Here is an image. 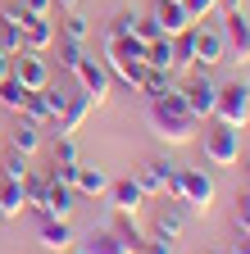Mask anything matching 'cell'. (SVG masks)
Masks as SVG:
<instances>
[{
	"instance_id": "obj_1",
	"label": "cell",
	"mask_w": 250,
	"mask_h": 254,
	"mask_svg": "<svg viewBox=\"0 0 250 254\" xmlns=\"http://www.w3.org/2000/svg\"><path fill=\"white\" fill-rule=\"evenodd\" d=\"M146 123H150V132L160 136L164 145H191L196 132H200V118L186 109L182 86H173V91H164V95H155L150 109H146Z\"/></svg>"
},
{
	"instance_id": "obj_2",
	"label": "cell",
	"mask_w": 250,
	"mask_h": 254,
	"mask_svg": "<svg viewBox=\"0 0 250 254\" xmlns=\"http://www.w3.org/2000/svg\"><path fill=\"white\" fill-rule=\"evenodd\" d=\"M168 200H182L191 218H205V213L214 209V200H218V186H214V177H209L205 168H182L177 195H168Z\"/></svg>"
},
{
	"instance_id": "obj_3",
	"label": "cell",
	"mask_w": 250,
	"mask_h": 254,
	"mask_svg": "<svg viewBox=\"0 0 250 254\" xmlns=\"http://www.w3.org/2000/svg\"><path fill=\"white\" fill-rule=\"evenodd\" d=\"M205 159L214 168H237L241 164V132L218 118H205Z\"/></svg>"
},
{
	"instance_id": "obj_4",
	"label": "cell",
	"mask_w": 250,
	"mask_h": 254,
	"mask_svg": "<svg viewBox=\"0 0 250 254\" xmlns=\"http://www.w3.org/2000/svg\"><path fill=\"white\" fill-rule=\"evenodd\" d=\"M191 59H196V68H214V64H223L228 59V41H223V27L218 23H209V18H200V23H191Z\"/></svg>"
},
{
	"instance_id": "obj_5",
	"label": "cell",
	"mask_w": 250,
	"mask_h": 254,
	"mask_svg": "<svg viewBox=\"0 0 250 254\" xmlns=\"http://www.w3.org/2000/svg\"><path fill=\"white\" fill-rule=\"evenodd\" d=\"M209 118H218V123L237 127V132H246V118H250V82H241V77L237 82H223Z\"/></svg>"
},
{
	"instance_id": "obj_6",
	"label": "cell",
	"mask_w": 250,
	"mask_h": 254,
	"mask_svg": "<svg viewBox=\"0 0 250 254\" xmlns=\"http://www.w3.org/2000/svg\"><path fill=\"white\" fill-rule=\"evenodd\" d=\"M73 77H78V86H82V95L91 105H105L109 100V91H114V77H109V68H105V59H78V68H73Z\"/></svg>"
},
{
	"instance_id": "obj_7",
	"label": "cell",
	"mask_w": 250,
	"mask_h": 254,
	"mask_svg": "<svg viewBox=\"0 0 250 254\" xmlns=\"http://www.w3.org/2000/svg\"><path fill=\"white\" fill-rule=\"evenodd\" d=\"M182 100H186V109L205 123V118L214 114V100H218V82H214L205 68H191V77L182 82Z\"/></svg>"
},
{
	"instance_id": "obj_8",
	"label": "cell",
	"mask_w": 250,
	"mask_h": 254,
	"mask_svg": "<svg viewBox=\"0 0 250 254\" xmlns=\"http://www.w3.org/2000/svg\"><path fill=\"white\" fill-rule=\"evenodd\" d=\"M218 27H223V41H228V59L250 64V18H246V9H228Z\"/></svg>"
},
{
	"instance_id": "obj_9",
	"label": "cell",
	"mask_w": 250,
	"mask_h": 254,
	"mask_svg": "<svg viewBox=\"0 0 250 254\" xmlns=\"http://www.w3.org/2000/svg\"><path fill=\"white\" fill-rule=\"evenodd\" d=\"M186 222H191V213H186V204L182 200H168L164 209H155V222H150V236H160V241H182V232H186Z\"/></svg>"
},
{
	"instance_id": "obj_10",
	"label": "cell",
	"mask_w": 250,
	"mask_h": 254,
	"mask_svg": "<svg viewBox=\"0 0 250 254\" xmlns=\"http://www.w3.org/2000/svg\"><path fill=\"white\" fill-rule=\"evenodd\" d=\"M9 77H18L27 91H41V86L50 82V59L37 55V50H18V55H14V73H9Z\"/></svg>"
},
{
	"instance_id": "obj_11",
	"label": "cell",
	"mask_w": 250,
	"mask_h": 254,
	"mask_svg": "<svg viewBox=\"0 0 250 254\" xmlns=\"http://www.w3.org/2000/svg\"><path fill=\"white\" fill-rule=\"evenodd\" d=\"M109 209L114 213H137L141 204H146V190L137 186V177H118V182H109Z\"/></svg>"
},
{
	"instance_id": "obj_12",
	"label": "cell",
	"mask_w": 250,
	"mask_h": 254,
	"mask_svg": "<svg viewBox=\"0 0 250 254\" xmlns=\"http://www.w3.org/2000/svg\"><path fill=\"white\" fill-rule=\"evenodd\" d=\"M50 46H55V23H50V14H27L23 18V50L46 55Z\"/></svg>"
},
{
	"instance_id": "obj_13",
	"label": "cell",
	"mask_w": 250,
	"mask_h": 254,
	"mask_svg": "<svg viewBox=\"0 0 250 254\" xmlns=\"http://www.w3.org/2000/svg\"><path fill=\"white\" fill-rule=\"evenodd\" d=\"M155 23H160L164 37H182V32H191V14L182 9V0H155Z\"/></svg>"
},
{
	"instance_id": "obj_14",
	"label": "cell",
	"mask_w": 250,
	"mask_h": 254,
	"mask_svg": "<svg viewBox=\"0 0 250 254\" xmlns=\"http://www.w3.org/2000/svg\"><path fill=\"white\" fill-rule=\"evenodd\" d=\"M37 241L46 245V250H55V254H64V250H73V227H69V218H41V227H37Z\"/></svg>"
},
{
	"instance_id": "obj_15",
	"label": "cell",
	"mask_w": 250,
	"mask_h": 254,
	"mask_svg": "<svg viewBox=\"0 0 250 254\" xmlns=\"http://www.w3.org/2000/svg\"><path fill=\"white\" fill-rule=\"evenodd\" d=\"M109 182L114 177L100 164H82V159H78V173H73V190H78V195H105Z\"/></svg>"
},
{
	"instance_id": "obj_16",
	"label": "cell",
	"mask_w": 250,
	"mask_h": 254,
	"mask_svg": "<svg viewBox=\"0 0 250 254\" xmlns=\"http://www.w3.org/2000/svg\"><path fill=\"white\" fill-rule=\"evenodd\" d=\"M78 209V190L69 182H55L50 177V190H46V218H73Z\"/></svg>"
},
{
	"instance_id": "obj_17",
	"label": "cell",
	"mask_w": 250,
	"mask_h": 254,
	"mask_svg": "<svg viewBox=\"0 0 250 254\" xmlns=\"http://www.w3.org/2000/svg\"><path fill=\"white\" fill-rule=\"evenodd\" d=\"M73 250H78V254H128L114 227H100V232H91V236L73 241Z\"/></svg>"
},
{
	"instance_id": "obj_18",
	"label": "cell",
	"mask_w": 250,
	"mask_h": 254,
	"mask_svg": "<svg viewBox=\"0 0 250 254\" xmlns=\"http://www.w3.org/2000/svg\"><path fill=\"white\" fill-rule=\"evenodd\" d=\"M9 150H18V154L32 159V154L41 150V127H37V123H27V118L18 114V123L9 127Z\"/></svg>"
},
{
	"instance_id": "obj_19",
	"label": "cell",
	"mask_w": 250,
	"mask_h": 254,
	"mask_svg": "<svg viewBox=\"0 0 250 254\" xmlns=\"http://www.w3.org/2000/svg\"><path fill=\"white\" fill-rule=\"evenodd\" d=\"M27 209V200H23V182L18 177H5V173H0V218H18Z\"/></svg>"
},
{
	"instance_id": "obj_20",
	"label": "cell",
	"mask_w": 250,
	"mask_h": 254,
	"mask_svg": "<svg viewBox=\"0 0 250 254\" xmlns=\"http://www.w3.org/2000/svg\"><path fill=\"white\" fill-rule=\"evenodd\" d=\"M91 109H96V105H91L86 95H73V100H69V109L59 114V136H73V132H82V123H86V114H91Z\"/></svg>"
},
{
	"instance_id": "obj_21",
	"label": "cell",
	"mask_w": 250,
	"mask_h": 254,
	"mask_svg": "<svg viewBox=\"0 0 250 254\" xmlns=\"http://www.w3.org/2000/svg\"><path fill=\"white\" fill-rule=\"evenodd\" d=\"M86 32H91L86 14H78V9H64V18H59V27H55V41H86Z\"/></svg>"
},
{
	"instance_id": "obj_22",
	"label": "cell",
	"mask_w": 250,
	"mask_h": 254,
	"mask_svg": "<svg viewBox=\"0 0 250 254\" xmlns=\"http://www.w3.org/2000/svg\"><path fill=\"white\" fill-rule=\"evenodd\" d=\"M173 86H177V77H173L168 68H150V73H146V82H141L137 91L146 95V100H155V95H164V91H173Z\"/></svg>"
},
{
	"instance_id": "obj_23",
	"label": "cell",
	"mask_w": 250,
	"mask_h": 254,
	"mask_svg": "<svg viewBox=\"0 0 250 254\" xmlns=\"http://www.w3.org/2000/svg\"><path fill=\"white\" fill-rule=\"evenodd\" d=\"M146 64H150V68H168V73H173V37L150 41V46H146ZM173 77H177V73H173Z\"/></svg>"
},
{
	"instance_id": "obj_24",
	"label": "cell",
	"mask_w": 250,
	"mask_h": 254,
	"mask_svg": "<svg viewBox=\"0 0 250 254\" xmlns=\"http://www.w3.org/2000/svg\"><path fill=\"white\" fill-rule=\"evenodd\" d=\"M27 123H37V127H46V123H55L50 118V105H46V95L41 91H27V100H23V109H18Z\"/></svg>"
},
{
	"instance_id": "obj_25",
	"label": "cell",
	"mask_w": 250,
	"mask_h": 254,
	"mask_svg": "<svg viewBox=\"0 0 250 254\" xmlns=\"http://www.w3.org/2000/svg\"><path fill=\"white\" fill-rule=\"evenodd\" d=\"M23 100H27V86L18 82V77H5V82H0V109H23Z\"/></svg>"
},
{
	"instance_id": "obj_26",
	"label": "cell",
	"mask_w": 250,
	"mask_h": 254,
	"mask_svg": "<svg viewBox=\"0 0 250 254\" xmlns=\"http://www.w3.org/2000/svg\"><path fill=\"white\" fill-rule=\"evenodd\" d=\"M196 68V59H191V37H173V73H191Z\"/></svg>"
},
{
	"instance_id": "obj_27",
	"label": "cell",
	"mask_w": 250,
	"mask_h": 254,
	"mask_svg": "<svg viewBox=\"0 0 250 254\" xmlns=\"http://www.w3.org/2000/svg\"><path fill=\"white\" fill-rule=\"evenodd\" d=\"M132 23H137V9H118V14L109 18V27H105V37H128Z\"/></svg>"
},
{
	"instance_id": "obj_28",
	"label": "cell",
	"mask_w": 250,
	"mask_h": 254,
	"mask_svg": "<svg viewBox=\"0 0 250 254\" xmlns=\"http://www.w3.org/2000/svg\"><path fill=\"white\" fill-rule=\"evenodd\" d=\"M132 37L150 46V41H160L164 32H160V23H155V14H146V18H137V23H132Z\"/></svg>"
},
{
	"instance_id": "obj_29",
	"label": "cell",
	"mask_w": 250,
	"mask_h": 254,
	"mask_svg": "<svg viewBox=\"0 0 250 254\" xmlns=\"http://www.w3.org/2000/svg\"><path fill=\"white\" fill-rule=\"evenodd\" d=\"M50 159H55V164H78V145H73V136H55Z\"/></svg>"
},
{
	"instance_id": "obj_30",
	"label": "cell",
	"mask_w": 250,
	"mask_h": 254,
	"mask_svg": "<svg viewBox=\"0 0 250 254\" xmlns=\"http://www.w3.org/2000/svg\"><path fill=\"white\" fill-rule=\"evenodd\" d=\"M0 50H5V55H18V50H23V27L0 23Z\"/></svg>"
},
{
	"instance_id": "obj_31",
	"label": "cell",
	"mask_w": 250,
	"mask_h": 254,
	"mask_svg": "<svg viewBox=\"0 0 250 254\" xmlns=\"http://www.w3.org/2000/svg\"><path fill=\"white\" fill-rule=\"evenodd\" d=\"M0 173H5V177H27V154H18V150H9L5 154V164H0Z\"/></svg>"
},
{
	"instance_id": "obj_32",
	"label": "cell",
	"mask_w": 250,
	"mask_h": 254,
	"mask_svg": "<svg viewBox=\"0 0 250 254\" xmlns=\"http://www.w3.org/2000/svg\"><path fill=\"white\" fill-rule=\"evenodd\" d=\"M232 222H237V232H246V236H250V190H241V195H237Z\"/></svg>"
},
{
	"instance_id": "obj_33",
	"label": "cell",
	"mask_w": 250,
	"mask_h": 254,
	"mask_svg": "<svg viewBox=\"0 0 250 254\" xmlns=\"http://www.w3.org/2000/svg\"><path fill=\"white\" fill-rule=\"evenodd\" d=\"M78 59H82V41H59V68H78Z\"/></svg>"
},
{
	"instance_id": "obj_34",
	"label": "cell",
	"mask_w": 250,
	"mask_h": 254,
	"mask_svg": "<svg viewBox=\"0 0 250 254\" xmlns=\"http://www.w3.org/2000/svg\"><path fill=\"white\" fill-rule=\"evenodd\" d=\"M23 18H27L23 0H5V5H0V23H9V27H23Z\"/></svg>"
},
{
	"instance_id": "obj_35",
	"label": "cell",
	"mask_w": 250,
	"mask_h": 254,
	"mask_svg": "<svg viewBox=\"0 0 250 254\" xmlns=\"http://www.w3.org/2000/svg\"><path fill=\"white\" fill-rule=\"evenodd\" d=\"M182 9L191 14V23H200V18H209L218 9V0H182Z\"/></svg>"
},
{
	"instance_id": "obj_36",
	"label": "cell",
	"mask_w": 250,
	"mask_h": 254,
	"mask_svg": "<svg viewBox=\"0 0 250 254\" xmlns=\"http://www.w3.org/2000/svg\"><path fill=\"white\" fill-rule=\"evenodd\" d=\"M137 254H173V245H168V241H160V236H146Z\"/></svg>"
},
{
	"instance_id": "obj_37",
	"label": "cell",
	"mask_w": 250,
	"mask_h": 254,
	"mask_svg": "<svg viewBox=\"0 0 250 254\" xmlns=\"http://www.w3.org/2000/svg\"><path fill=\"white\" fill-rule=\"evenodd\" d=\"M73 173H78V164H55V173H50V177H55V182H69V186H73Z\"/></svg>"
},
{
	"instance_id": "obj_38",
	"label": "cell",
	"mask_w": 250,
	"mask_h": 254,
	"mask_svg": "<svg viewBox=\"0 0 250 254\" xmlns=\"http://www.w3.org/2000/svg\"><path fill=\"white\" fill-rule=\"evenodd\" d=\"M23 9H27V14H50L55 0H23Z\"/></svg>"
},
{
	"instance_id": "obj_39",
	"label": "cell",
	"mask_w": 250,
	"mask_h": 254,
	"mask_svg": "<svg viewBox=\"0 0 250 254\" xmlns=\"http://www.w3.org/2000/svg\"><path fill=\"white\" fill-rule=\"evenodd\" d=\"M14 73V55H5V50H0V82H5Z\"/></svg>"
},
{
	"instance_id": "obj_40",
	"label": "cell",
	"mask_w": 250,
	"mask_h": 254,
	"mask_svg": "<svg viewBox=\"0 0 250 254\" xmlns=\"http://www.w3.org/2000/svg\"><path fill=\"white\" fill-rule=\"evenodd\" d=\"M228 254H250V236H246V232H241V241H237V245H232V250H228Z\"/></svg>"
},
{
	"instance_id": "obj_41",
	"label": "cell",
	"mask_w": 250,
	"mask_h": 254,
	"mask_svg": "<svg viewBox=\"0 0 250 254\" xmlns=\"http://www.w3.org/2000/svg\"><path fill=\"white\" fill-rule=\"evenodd\" d=\"M218 9H223V14L228 9H241V0H218Z\"/></svg>"
},
{
	"instance_id": "obj_42",
	"label": "cell",
	"mask_w": 250,
	"mask_h": 254,
	"mask_svg": "<svg viewBox=\"0 0 250 254\" xmlns=\"http://www.w3.org/2000/svg\"><path fill=\"white\" fill-rule=\"evenodd\" d=\"M55 5H59V9H78V0H55Z\"/></svg>"
},
{
	"instance_id": "obj_43",
	"label": "cell",
	"mask_w": 250,
	"mask_h": 254,
	"mask_svg": "<svg viewBox=\"0 0 250 254\" xmlns=\"http://www.w3.org/2000/svg\"><path fill=\"white\" fill-rule=\"evenodd\" d=\"M246 132H250V118H246Z\"/></svg>"
},
{
	"instance_id": "obj_44",
	"label": "cell",
	"mask_w": 250,
	"mask_h": 254,
	"mask_svg": "<svg viewBox=\"0 0 250 254\" xmlns=\"http://www.w3.org/2000/svg\"><path fill=\"white\" fill-rule=\"evenodd\" d=\"M64 254H78V250H64Z\"/></svg>"
},
{
	"instance_id": "obj_45",
	"label": "cell",
	"mask_w": 250,
	"mask_h": 254,
	"mask_svg": "<svg viewBox=\"0 0 250 254\" xmlns=\"http://www.w3.org/2000/svg\"><path fill=\"white\" fill-rule=\"evenodd\" d=\"M0 227H5V218H0Z\"/></svg>"
}]
</instances>
